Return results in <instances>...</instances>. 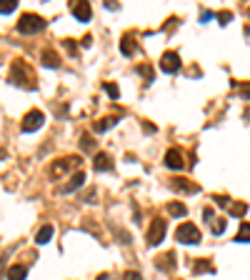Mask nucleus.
<instances>
[{"label": "nucleus", "instance_id": "25", "mask_svg": "<svg viewBox=\"0 0 250 280\" xmlns=\"http://www.w3.org/2000/svg\"><path fill=\"white\" fill-rule=\"evenodd\" d=\"M218 20H220V25H228V23L233 20V13H228V10H223V13H218Z\"/></svg>", "mask_w": 250, "mask_h": 280}, {"label": "nucleus", "instance_id": "18", "mask_svg": "<svg viewBox=\"0 0 250 280\" xmlns=\"http://www.w3.org/2000/svg\"><path fill=\"white\" fill-rule=\"evenodd\" d=\"M120 53L128 55V58H130V55H135V40H133L130 35H125L123 40H120Z\"/></svg>", "mask_w": 250, "mask_h": 280}, {"label": "nucleus", "instance_id": "14", "mask_svg": "<svg viewBox=\"0 0 250 280\" xmlns=\"http://www.w3.org/2000/svg\"><path fill=\"white\" fill-rule=\"evenodd\" d=\"M50 238H53V225H43V228L35 233V243H38V245H45Z\"/></svg>", "mask_w": 250, "mask_h": 280}, {"label": "nucleus", "instance_id": "12", "mask_svg": "<svg viewBox=\"0 0 250 280\" xmlns=\"http://www.w3.org/2000/svg\"><path fill=\"white\" fill-rule=\"evenodd\" d=\"M93 165H95V170L100 173H108V170H113V160H110V155L108 153H98L95 155V160H93Z\"/></svg>", "mask_w": 250, "mask_h": 280}, {"label": "nucleus", "instance_id": "16", "mask_svg": "<svg viewBox=\"0 0 250 280\" xmlns=\"http://www.w3.org/2000/svg\"><path fill=\"white\" fill-rule=\"evenodd\" d=\"M28 278V268L25 265H13L8 270V280H25Z\"/></svg>", "mask_w": 250, "mask_h": 280}, {"label": "nucleus", "instance_id": "33", "mask_svg": "<svg viewBox=\"0 0 250 280\" xmlns=\"http://www.w3.org/2000/svg\"><path fill=\"white\" fill-rule=\"evenodd\" d=\"M245 120H250V108H248V110H245Z\"/></svg>", "mask_w": 250, "mask_h": 280}, {"label": "nucleus", "instance_id": "23", "mask_svg": "<svg viewBox=\"0 0 250 280\" xmlns=\"http://www.w3.org/2000/svg\"><path fill=\"white\" fill-rule=\"evenodd\" d=\"M213 233H215V235H220V233H225V220H223V218H218V220H213Z\"/></svg>", "mask_w": 250, "mask_h": 280}, {"label": "nucleus", "instance_id": "4", "mask_svg": "<svg viewBox=\"0 0 250 280\" xmlns=\"http://www.w3.org/2000/svg\"><path fill=\"white\" fill-rule=\"evenodd\" d=\"M165 233H168V223L163 220V218H155L153 223H150V228H148V245L150 248H155V245H160L163 243V238H165Z\"/></svg>", "mask_w": 250, "mask_h": 280}, {"label": "nucleus", "instance_id": "10", "mask_svg": "<svg viewBox=\"0 0 250 280\" xmlns=\"http://www.w3.org/2000/svg\"><path fill=\"white\" fill-rule=\"evenodd\" d=\"M70 10H73V15H75L80 23H88V20H90V15H93L90 3H73V5H70Z\"/></svg>", "mask_w": 250, "mask_h": 280}, {"label": "nucleus", "instance_id": "7", "mask_svg": "<svg viewBox=\"0 0 250 280\" xmlns=\"http://www.w3.org/2000/svg\"><path fill=\"white\" fill-rule=\"evenodd\" d=\"M160 70H163V73H175V70H180V55L173 53V50L163 53V58H160Z\"/></svg>", "mask_w": 250, "mask_h": 280}, {"label": "nucleus", "instance_id": "22", "mask_svg": "<svg viewBox=\"0 0 250 280\" xmlns=\"http://www.w3.org/2000/svg\"><path fill=\"white\" fill-rule=\"evenodd\" d=\"M15 8H18V3H15V0H3V3H0V13H3V15L13 13Z\"/></svg>", "mask_w": 250, "mask_h": 280}, {"label": "nucleus", "instance_id": "11", "mask_svg": "<svg viewBox=\"0 0 250 280\" xmlns=\"http://www.w3.org/2000/svg\"><path fill=\"white\" fill-rule=\"evenodd\" d=\"M40 63H43L45 68H58V65H60V55H58L55 50L45 48V50L40 53Z\"/></svg>", "mask_w": 250, "mask_h": 280}, {"label": "nucleus", "instance_id": "6", "mask_svg": "<svg viewBox=\"0 0 250 280\" xmlns=\"http://www.w3.org/2000/svg\"><path fill=\"white\" fill-rule=\"evenodd\" d=\"M80 163V158H75V155H70V158H62V160H55L53 165H50V178L53 180H58L60 175H65L70 168H75Z\"/></svg>", "mask_w": 250, "mask_h": 280}, {"label": "nucleus", "instance_id": "30", "mask_svg": "<svg viewBox=\"0 0 250 280\" xmlns=\"http://www.w3.org/2000/svg\"><path fill=\"white\" fill-rule=\"evenodd\" d=\"M140 70H143V75H145L148 80H153V70L148 68V65H143V68H140Z\"/></svg>", "mask_w": 250, "mask_h": 280}, {"label": "nucleus", "instance_id": "3", "mask_svg": "<svg viewBox=\"0 0 250 280\" xmlns=\"http://www.w3.org/2000/svg\"><path fill=\"white\" fill-rule=\"evenodd\" d=\"M175 238H178V243H183V245H195V243H200V230H198L195 223H183V225H178Z\"/></svg>", "mask_w": 250, "mask_h": 280}, {"label": "nucleus", "instance_id": "32", "mask_svg": "<svg viewBox=\"0 0 250 280\" xmlns=\"http://www.w3.org/2000/svg\"><path fill=\"white\" fill-rule=\"evenodd\" d=\"M98 280H110V275H98Z\"/></svg>", "mask_w": 250, "mask_h": 280}, {"label": "nucleus", "instance_id": "17", "mask_svg": "<svg viewBox=\"0 0 250 280\" xmlns=\"http://www.w3.org/2000/svg\"><path fill=\"white\" fill-rule=\"evenodd\" d=\"M173 260H175V255H173V253H165L163 258H158V260H155V265H158V268H163V270H173V268H175V263H173Z\"/></svg>", "mask_w": 250, "mask_h": 280}, {"label": "nucleus", "instance_id": "31", "mask_svg": "<svg viewBox=\"0 0 250 280\" xmlns=\"http://www.w3.org/2000/svg\"><path fill=\"white\" fill-rule=\"evenodd\" d=\"M65 48H68L70 53H75V43H73V40H65Z\"/></svg>", "mask_w": 250, "mask_h": 280}, {"label": "nucleus", "instance_id": "2", "mask_svg": "<svg viewBox=\"0 0 250 280\" xmlns=\"http://www.w3.org/2000/svg\"><path fill=\"white\" fill-rule=\"evenodd\" d=\"M45 28V20L40 18V15H35V13H25V15H20V20H18V30L23 33V35H35V33H40Z\"/></svg>", "mask_w": 250, "mask_h": 280}, {"label": "nucleus", "instance_id": "29", "mask_svg": "<svg viewBox=\"0 0 250 280\" xmlns=\"http://www.w3.org/2000/svg\"><path fill=\"white\" fill-rule=\"evenodd\" d=\"M123 280H143V275L138 270H128V273H123Z\"/></svg>", "mask_w": 250, "mask_h": 280}, {"label": "nucleus", "instance_id": "9", "mask_svg": "<svg viewBox=\"0 0 250 280\" xmlns=\"http://www.w3.org/2000/svg\"><path fill=\"white\" fill-rule=\"evenodd\" d=\"M83 183H85V173L83 170H78L65 185H60L58 188V193H62V195H68V193H73V190H78V188H83Z\"/></svg>", "mask_w": 250, "mask_h": 280}, {"label": "nucleus", "instance_id": "8", "mask_svg": "<svg viewBox=\"0 0 250 280\" xmlns=\"http://www.w3.org/2000/svg\"><path fill=\"white\" fill-rule=\"evenodd\" d=\"M165 165H168L170 170H183V165H185L183 153H180L178 148H170V150L165 153Z\"/></svg>", "mask_w": 250, "mask_h": 280}, {"label": "nucleus", "instance_id": "1", "mask_svg": "<svg viewBox=\"0 0 250 280\" xmlns=\"http://www.w3.org/2000/svg\"><path fill=\"white\" fill-rule=\"evenodd\" d=\"M10 83L18 85V88H25V90H35V70L30 68L28 60H23V58L13 60V65H10Z\"/></svg>", "mask_w": 250, "mask_h": 280}, {"label": "nucleus", "instance_id": "24", "mask_svg": "<svg viewBox=\"0 0 250 280\" xmlns=\"http://www.w3.org/2000/svg\"><path fill=\"white\" fill-rule=\"evenodd\" d=\"M205 263H208V260H198V265H195L193 270H195V273H213V268L205 265Z\"/></svg>", "mask_w": 250, "mask_h": 280}, {"label": "nucleus", "instance_id": "13", "mask_svg": "<svg viewBox=\"0 0 250 280\" xmlns=\"http://www.w3.org/2000/svg\"><path fill=\"white\" fill-rule=\"evenodd\" d=\"M170 188L173 190H183V193H198V185H190V180H185V178H173Z\"/></svg>", "mask_w": 250, "mask_h": 280}, {"label": "nucleus", "instance_id": "28", "mask_svg": "<svg viewBox=\"0 0 250 280\" xmlns=\"http://www.w3.org/2000/svg\"><path fill=\"white\" fill-rule=\"evenodd\" d=\"M240 98H245V100H250V83H240Z\"/></svg>", "mask_w": 250, "mask_h": 280}, {"label": "nucleus", "instance_id": "21", "mask_svg": "<svg viewBox=\"0 0 250 280\" xmlns=\"http://www.w3.org/2000/svg\"><path fill=\"white\" fill-rule=\"evenodd\" d=\"M228 210H230L235 218H240V215H245V213H248V205H245V203H230Z\"/></svg>", "mask_w": 250, "mask_h": 280}, {"label": "nucleus", "instance_id": "5", "mask_svg": "<svg viewBox=\"0 0 250 280\" xmlns=\"http://www.w3.org/2000/svg\"><path fill=\"white\" fill-rule=\"evenodd\" d=\"M43 125H45V115H43L40 110H28V113H25V118H23V123H20L23 133H33V130H40Z\"/></svg>", "mask_w": 250, "mask_h": 280}, {"label": "nucleus", "instance_id": "19", "mask_svg": "<svg viewBox=\"0 0 250 280\" xmlns=\"http://www.w3.org/2000/svg\"><path fill=\"white\" fill-rule=\"evenodd\" d=\"M235 240H238V243H250V223H240Z\"/></svg>", "mask_w": 250, "mask_h": 280}, {"label": "nucleus", "instance_id": "15", "mask_svg": "<svg viewBox=\"0 0 250 280\" xmlns=\"http://www.w3.org/2000/svg\"><path fill=\"white\" fill-rule=\"evenodd\" d=\"M115 120H118V118H113V115H110V118H100V120L93 125V130H95V133H105V130H110V128L115 125Z\"/></svg>", "mask_w": 250, "mask_h": 280}, {"label": "nucleus", "instance_id": "26", "mask_svg": "<svg viewBox=\"0 0 250 280\" xmlns=\"http://www.w3.org/2000/svg\"><path fill=\"white\" fill-rule=\"evenodd\" d=\"M103 88H105V93H108V95H110V98H113V100H115V98H118V95H120V93H118V88H115V85H113V83H105V85H103Z\"/></svg>", "mask_w": 250, "mask_h": 280}, {"label": "nucleus", "instance_id": "27", "mask_svg": "<svg viewBox=\"0 0 250 280\" xmlns=\"http://www.w3.org/2000/svg\"><path fill=\"white\" fill-rule=\"evenodd\" d=\"M80 140H83V150H93V148H95V143H93V138H90L88 133H85Z\"/></svg>", "mask_w": 250, "mask_h": 280}, {"label": "nucleus", "instance_id": "20", "mask_svg": "<svg viewBox=\"0 0 250 280\" xmlns=\"http://www.w3.org/2000/svg\"><path fill=\"white\" fill-rule=\"evenodd\" d=\"M168 213L173 215V218H183L188 213V208L183 205V203H168Z\"/></svg>", "mask_w": 250, "mask_h": 280}]
</instances>
